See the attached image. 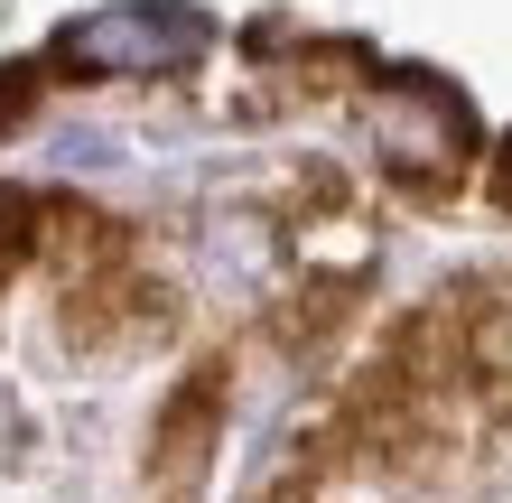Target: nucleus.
Here are the masks:
<instances>
[{
  "mask_svg": "<svg viewBox=\"0 0 512 503\" xmlns=\"http://www.w3.org/2000/svg\"><path fill=\"white\" fill-rule=\"evenodd\" d=\"M364 131H373L382 168H401V177H457L466 140H475L466 103L447 94V84H419V75L373 84V94H364Z\"/></svg>",
  "mask_w": 512,
  "mask_h": 503,
  "instance_id": "f03ea898",
  "label": "nucleus"
},
{
  "mask_svg": "<svg viewBox=\"0 0 512 503\" xmlns=\"http://www.w3.org/2000/svg\"><path fill=\"white\" fill-rule=\"evenodd\" d=\"M215 429H224V373H196L187 392L168 401L159 438H149V485L159 503H187L205 485V457H215Z\"/></svg>",
  "mask_w": 512,
  "mask_h": 503,
  "instance_id": "7ed1b4c3",
  "label": "nucleus"
},
{
  "mask_svg": "<svg viewBox=\"0 0 512 503\" xmlns=\"http://www.w3.org/2000/svg\"><path fill=\"white\" fill-rule=\"evenodd\" d=\"M196 56H205V19L187 0H112V10L56 28V66L75 75H177Z\"/></svg>",
  "mask_w": 512,
  "mask_h": 503,
  "instance_id": "f257e3e1",
  "label": "nucleus"
},
{
  "mask_svg": "<svg viewBox=\"0 0 512 503\" xmlns=\"http://www.w3.org/2000/svg\"><path fill=\"white\" fill-rule=\"evenodd\" d=\"M503 196H512V168H503Z\"/></svg>",
  "mask_w": 512,
  "mask_h": 503,
  "instance_id": "20e7f679",
  "label": "nucleus"
}]
</instances>
